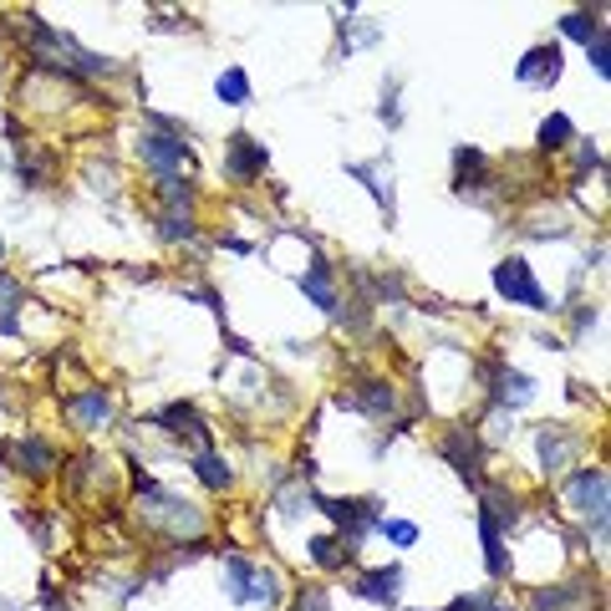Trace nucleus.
Here are the masks:
<instances>
[{"label": "nucleus", "mask_w": 611, "mask_h": 611, "mask_svg": "<svg viewBox=\"0 0 611 611\" xmlns=\"http://www.w3.org/2000/svg\"><path fill=\"white\" fill-rule=\"evenodd\" d=\"M291 611H331V591H327V586H301L296 607H291Z\"/></svg>", "instance_id": "2f4dec72"}, {"label": "nucleus", "mask_w": 611, "mask_h": 611, "mask_svg": "<svg viewBox=\"0 0 611 611\" xmlns=\"http://www.w3.org/2000/svg\"><path fill=\"white\" fill-rule=\"evenodd\" d=\"M153 429L174 433V438H189V444H194L199 454L209 448V423L199 418L194 403H168V408H158V413H153Z\"/></svg>", "instance_id": "ddd939ff"}, {"label": "nucleus", "mask_w": 611, "mask_h": 611, "mask_svg": "<svg viewBox=\"0 0 611 611\" xmlns=\"http://www.w3.org/2000/svg\"><path fill=\"white\" fill-rule=\"evenodd\" d=\"M306 550H311V565H321V571H347L357 561V546H347L342 535H311Z\"/></svg>", "instance_id": "aec40b11"}, {"label": "nucleus", "mask_w": 611, "mask_h": 611, "mask_svg": "<svg viewBox=\"0 0 611 611\" xmlns=\"http://www.w3.org/2000/svg\"><path fill=\"white\" fill-rule=\"evenodd\" d=\"M352 591L362 601H378V607H393L397 591H403V565H372L362 576L352 581Z\"/></svg>", "instance_id": "f3484780"}, {"label": "nucleus", "mask_w": 611, "mask_h": 611, "mask_svg": "<svg viewBox=\"0 0 611 611\" xmlns=\"http://www.w3.org/2000/svg\"><path fill=\"white\" fill-rule=\"evenodd\" d=\"M138 514H143L149 530H164V535H199L204 530V510L199 505L168 495L164 484H153V480H138Z\"/></svg>", "instance_id": "f257e3e1"}, {"label": "nucleus", "mask_w": 611, "mask_h": 611, "mask_svg": "<svg viewBox=\"0 0 611 611\" xmlns=\"http://www.w3.org/2000/svg\"><path fill=\"white\" fill-rule=\"evenodd\" d=\"M225 591H230V601H240V607H281V576H276L270 565L245 561L240 550L225 556Z\"/></svg>", "instance_id": "f03ea898"}, {"label": "nucleus", "mask_w": 611, "mask_h": 611, "mask_svg": "<svg viewBox=\"0 0 611 611\" xmlns=\"http://www.w3.org/2000/svg\"><path fill=\"white\" fill-rule=\"evenodd\" d=\"M495 291L510 301V306H525V311H550L546 285L535 281V265H530L525 255H505V260L495 265Z\"/></svg>", "instance_id": "20e7f679"}, {"label": "nucleus", "mask_w": 611, "mask_h": 611, "mask_svg": "<svg viewBox=\"0 0 611 611\" xmlns=\"http://www.w3.org/2000/svg\"><path fill=\"white\" fill-rule=\"evenodd\" d=\"M16 463H21V474H26V480H47L51 469H56V448H51L47 438H21Z\"/></svg>", "instance_id": "412c9836"}, {"label": "nucleus", "mask_w": 611, "mask_h": 611, "mask_svg": "<svg viewBox=\"0 0 611 611\" xmlns=\"http://www.w3.org/2000/svg\"><path fill=\"white\" fill-rule=\"evenodd\" d=\"M378 535H387V540H393V546H403V550L418 546V525H413V520H382Z\"/></svg>", "instance_id": "7c9ffc66"}, {"label": "nucleus", "mask_w": 611, "mask_h": 611, "mask_svg": "<svg viewBox=\"0 0 611 611\" xmlns=\"http://www.w3.org/2000/svg\"><path fill=\"white\" fill-rule=\"evenodd\" d=\"M138 158L153 168V179H179L183 168H194V149L174 138V132H143L138 138Z\"/></svg>", "instance_id": "0eeeda50"}, {"label": "nucleus", "mask_w": 611, "mask_h": 611, "mask_svg": "<svg viewBox=\"0 0 611 611\" xmlns=\"http://www.w3.org/2000/svg\"><path fill=\"white\" fill-rule=\"evenodd\" d=\"M581 143V138H576ZM596 168H601V149H596V143H581L576 149V183L586 179V174H596Z\"/></svg>", "instance_id": "72a5a7b5"}, {"label": "nucleus", "mask_w": 611, "mask_h": 611, "mask_svg": "<svg viewBox=\"0 0 611 611\" xmlns=\"http://www.w3.org/2000/svg\"><path fill=\"white\" fill-rule=\"evenodd\" d=\"M265 164H270L265 143H255L250 132H230V143H225V174L234 183H255L265 174Z\"/></svg>", "instance_id": "9b49d317"}, {"label": "nucleus", "mask_w": 611, "mask_h": 611, "mask_svg": "<svg viewBox=\"0 0 611 611\" xmlns=\"http://www.w3.org/2000/svg\"><path fill=\"white\" fill-rule=\"evenodd\" d=\"M215 92H219V102H225V107H250V98H255V92H250L245 66H225V72H219V82H215Z\"/></svg>", "instance_id": "bb28decb"}, {"label": "nucleus", "mask_w": 611, "mask_h": 611, "mask_svg": "<svg viewBox=\"0 0 611 611\" xmlns=\"http://www.w3.org/2000/svg\"><path fill=\"white\" fill-rule=\"evenodd\" d=\"M0 255H5V245H0Z\"/></svg>", "instance_id": "4c0bfd02"}, {"label": "nucleus", "mask_w": 611, "mask_h": 611, "mask_svg": "<svg viewBox=\"0 0 611 611\" xmlns=\"http://www.w3.org/2000/svg\"><path fill=\"white\" fill-rule=\"evenodd\" d=\"M561 36H571V41H581V47H591L596 36H607V26H601V11H571V16H561Z\"/></svg>", "instance_id": "393cba45"}, {"label": "nucleus", "mask_w": 611, "mask_h": 611, "mask_svg": "<svg viewBox=\"0 0 611 611\" xmlns=\"http://www.w3.org/2000/svg\"><path fill=\"white\" fill-rule=\"evenodd\" d=\"M535 138H540V153H565L571 143H576V123H571L565 113H550Z\"/></svg>", "instance_id": "5701e85b"}, {"label": "nucleus", "mask_w": 611, "mask_h": 611, "mask_svg": "<svg viewBox=\"0 0 611 611\" xmlns=\"http://www.w3.org/2000/svg\"><path fill=\"white\" fill-rule=\"evenodd\" d=\"M454 194L474 199V204H489V158L480 149H469V143L454 149Z\"/></svg>", "instance_id": "6e6552de"}, {"label": "nucleus", "mask_w": 611, "mask_h": 611, "mask_svg": "<svg viewBox=\"0 0 611 611\" xmlns=\"http://www.w3.org/2000/svg\"><path fill=\"white\" fill-rule=\"evenodd\" d=\"M586 62H591L596 77H611V41L607 36H596L591 47H586Z\"/></svg>", "instance_id": "473e14b6"}, {"label": "nucleus", "mask_w": 611, "mask_h": 611, "mask_svg": "<svg viewBox=\"0 0 611 611\" xmlns=\"http://www.w3.org/2000/svg\"><path fill=\"white\" fill-rule=\"evenodd\" d=\"M561 66H565L561 47H556V41H546V47H530L525 51V62L514 66V77H520L525 87H556V82H561Z\"/></svg>", "instance_id": "dca6fc26"}, {"label": "nucleus", "mask_w": 611, "mask_h": 611, "mask_svg": "<svg viewBox=\"0 0 611 611\" xmlns=\"http://www.w3.org/2000/svg\"><path fill=\"white\" fill-rule=\"evenodd\" d=\"M444 611H514V601H505L499 591H463Z\"/></svg>", "instance_id": "c85d7f7f"}, {"label": "nucleus", "mask_w": 611, "mask_h": 611, "mask_svg": "<svg viewBox=\"0 0 611 611\" xmlns=\"http://www.w3.org/2000/svg\"><path fill=\"white\" fill-rule=\"evenodd\" d=\"M194 474H199V484H209V489H230V484H234L230 459H219L215 448H204V454H194Z\"/></svg>", "instance_id": "a878e982"}, {"label": "nucleus", "mask_w": 611, "mask_h": 611, "mask_svg": "<svg viewBox=\"0 0 611 611\" xmlns=\"http://www.w3.org/2000/svg\"><path fill=\"white\" fill-rule=\"evenodd\" d=\"M565 499H571V510L591 525V520H611V480L601 463H586L576 469L571 480H565Z\"/></svg>", "instance_id": "39448f33"}, {"label": "nucleus", "mask_w": 611, "mask_h": 611, "mask_svg": "<svg viewBox=\"0 0 611 611\" xmlns=\"http://www.w3.org/2000/svg\"><path fill=\"white\" fill-rule=\"evenodd\" d=\"M158 234H164L168 245H189V240H199L194 209H164V215H158Z\"/></svg>", "instance_id": "cd10ccee"}, {"label": "nucleus", "mask_w": 611, "mask_h": 611, "mask_svg": "<svg viewBox=\"0 0 611 611\" xmlns=\"http://www.w3.org/2000/svg\"><path fill=\"white\" fill-rule=\"evenodd\" d=\"M576 448H581V433L571 429V423H540V429H535V454H540V469H546V474H561L565 463L576 459Z\"/></svg>", "instance_id": "9d476101"}, {"label": "nucleus", "mask_w": 611, "mask_h": 611, "mask_svg": "<svg viewBox=\"0 0 611 611\" xmlns=\"http://www.w3.org/2000/svg\"><path fill=\"white\" fill-rule=\"evenodd\" d=\"M311 505L321 514L336 520V535L347 546H362L367 535H378L382 525V499H331V495H311Z\"/></svg>", "instance_id": "7ed1b4c3"}, {"label": "nucleus", "mask_w": 611, "mask_h": 611, "mask_svg": "<svg viewBox=\"0 0 611 611\" xmlns=\"http://www.w3.org/2000/svg\"><path fill=\"white\" fill-rule=\"evenodd\" d=\"M41 601H47V611H72V607H66V601H56V591H51V586H47V591H41Z\"/></svg>", "instance_id": "e433bc0d"}, {"label": "nucleus", "mask_w": 611, "mask_h": 611, "mask_svg": "<svg viewBox=\"0 0 611 611\" xmlns=\"http://www.w3.org/2000/svg\"><path fill=\"white\" fill-rule=\"evenodd\" d=\"M378 117L387 128H403V102H397V77L382 82V102H378Z\"/></svg>", "instance_id": "c756f323"}, {"label": "nucleus", "mask_w": 611, "mask_h": 611, "mask_svg": "<svg viewBox=\"0 0 611 611\" xmlns=\"http://www.w3.org/2000/svg\"><path fill=\"white\" fill-rule=\"evenodd\" d=\"M596 601V581L591 576H576V581H561V586H540L530 596L535 611H586Z\"/></svg>", "instance_id": "4468645a"}, {"label": "nucleus", "mask_w": 611, "mask_h": 611, "mask_svg": "<svg viewBox=\"0 0 611 611\" xmlns=\"http://www.w3.org/2000/svg\"><path fill=\"white\" fill-rule=\"evenodd\" d=\"M301 291H306V301H311L316 311H336V306H342V296H336V276H331V260H321V255L301 270Z\"/></svg>", "instance_id": "6ab92c4d"}, {"label": "nucleus", "mask_w": 611, "mask_h": 611, "mask_svg": "<svg viewBox=\"0 0 611 611\" xmlns=\"http://www.w3.org/2000/svg\"><path fill=\"white\" fill-rule=\"evenodd\" d=\"M66 413L77 418V429L98 433L107 418H113V393L107 387H87V393H72L66 397Z\"/></svg>", "instance_id": "a211bd4d"}, {"label": "nucleus", "mask_w": 611, "mask_h": 611, "mask_svg": "<svg viewBox=\"0 0 611 611\" xmlns=\"http://www.w3.org/2000/svg\"><path fill=\"white\" fill-rule=\"evenodd\" d=\"M357 408V413H367V418H378V423H387V418L397 413V387L387 378H362L357 382V393H342V408Z\"/></svg>", "instance_id": "2eb2a0df"}, {"label": "nucleus", "mask_w": 611, "mask_h": 611, "mask_svg": "<svg viewBox=\"0 0 611 611\" xmlns=\"http://www.w3.org/2000/svg\"><path fill=\"white\" fill-rule=\"evenodd\" d=\"M530 397H535V378L530 372H520V367H489V408H499V413H520Z\"/></svg>", "instance_id": "1a4fd4ad"}, {"label": "nucleus", "mask_w": 611, "mask_h": 611, "mask_svg": "<svg viewBox=\"0 0 611 611\" xmlns=\"http://www.w3.org/2000/svg\"><path fill=\"white\" fill-rule=\"evenodd\" d=\"M21 281H11L5 270H0V336H16L21 331Z\"/></svg>", "instance_id": "b1692460"}, {"label": "nucleus", "mask_w": 611, "mask_h": 611, "mask_svg": "<svg viewBox=\"0 0 611 611\" xmlns=\"http://www.w3.org/2000/svg\"><path fill=\"white\" fill-rule=\"evenodd\" d=\"M480 535H484V565H489V576L505 581V576H510V556H505V530H499L484 510H480Z\"/></svg>", "instance_id": "4be33fe9"}, {"label": "nucleus", "mask_w": 611, "mask_h": 611, "mask_svg": "<svg viewBox=\"0 0 611 611\" xmlns=\"http://www.w3.org/2000/svg\"><path fill=\"white\" fill-rule=\"evenodd\" d=\"M225 250H234V255H250V240H240V234H230V240H219Z\"/></svg>", "instance_id": "c9c22d12"}, {"label": "nucleus", "mask_w": 611, "mask_h": 611, "mask_svg": "<svg viewBox=\"0 0 611 611\" xmlns=\"http://www.w3.org/2000/svg\"><path fill=\"white\" fill-rule=\"evenodd\" d=\"M347 174L352 179H362L367 183V194L378 199V209H382V219L393 225L397 219V189H393V158L382 153V158H372V164H347Z\"/></svg>", "instance_id": "f8f14e48"}, {"label": "nucleus", "mask_w": 611, "mask_h": 611, "mask_svg": "<svg viewBox=\"0 0 611 611\" xmlns=\"http://www.w3.org/2000/svg\"><path fill=\"white\" fill-rule=\"evenodd\" d=\"M591 321H596V306H591V301H586V306H581V311H576V327H571V331H576V336H581V331H591Z\"/></svg>", "instance_id": "f704fd0d"}, {"label": "nucleus", "mask_w": 611, "mask_h": 611, "mask_svg": "<svg viewBox=\"0 0 611 611\" xmlns=\"http://www.w3.org/2000/svg\"><path fill=\"white\" fill-rule=\"evenodd\" d=\"M438 454H444L448 463H454V474H459L469 489H484V444H480V433L469 429V423H454V429L438 438Z\"/></svg>", "instance_id": "423d86ee"}]
</instances>
